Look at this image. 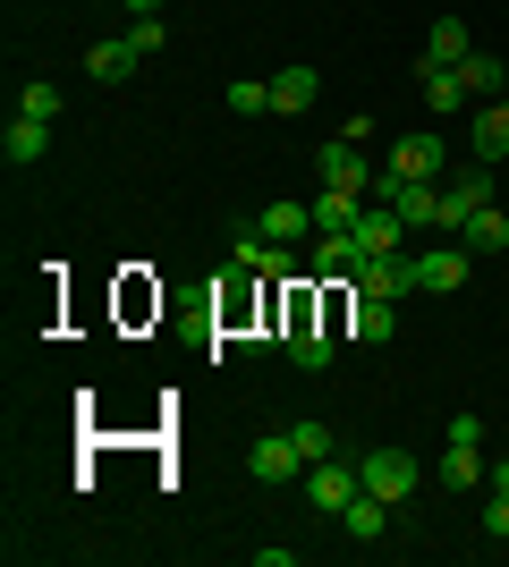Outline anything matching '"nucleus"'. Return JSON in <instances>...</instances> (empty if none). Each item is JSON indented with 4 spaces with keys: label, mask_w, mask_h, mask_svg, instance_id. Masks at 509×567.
I'll list each match as a JSON object with an SVG mask.
<instances>
[{
    "label": "nucleus",
    "mask_w": 509,
    "mask_h": 567,
    "mask_svg": "<svg viewBox=\"0 0 509 567\" xmlns=\"http://www.w3.org/2000/svg\"><path fill=\"white\" fill-rule=\"evenodd\" d=\"M297 432V450H306V466H323V457H339V432L323 424V415H306V424H289Z\"/></svg>",
    "instance_id": "obj_26"
},
{
    "label": "nucleus",
    "mask_w": 509,
    "mask_h": 567,
    "mask_svg": "<svg viewBox=\"0 0 509 567\" xmlns=\"http://www.w3.org/2000/svg\"><path fill=\"white\" fill-rule=\"evenodd\" d=\"M332 322H306V331H289V364L297 373H323V364H332Z\"/></svg>",
    "instance_id": "obj_23"
},
{
    "label": "nucleus",
    "mask_w": 509,
    "mask_h": 567,
    "mask_svg": "<svg viewBox=\"0 0 509 567\" xmlns=\"http://www.w3.org/2000/svg\"><path fill=\"white\" fill-rule=\"evenodd\" d=\"M416 271H425V297H450V288H467L476 255L467 246H416Z\"/></svg>",
    "instance_id": "obj_6"
},
{
    "label": "nucleus",
    "mask_w": 509,
    "mask_h": 567,
    "mask_svg": "<svg viewBox=\"0 0 509 567\" xmlns=\"http://www.w3.org/2000/svg\"><path fill=\"white\" fill-rule=\"evenodd\" d=\"M339 331H348V339H365V348H374V339H390V331H399V297H348Z\"/></svg>",
    "instance_id": "obj_9"
},
{
    "label": "nucleus",
    "mask_w": 509,
    "mask_h": 567,
    "mask_svg": "<svg viewBox=\"0 0 509 567\" xmlns=\"http://www.w3.org/2000/svg\"><path fill=\"white\" fill-rule=\"evenodd\" d=\"M476 204H492V178H485V169H459V178L441 187V229H459Z\"/></svg>",
    "instance_id": "obj_16"
},
{
    "label": "nucleus",
    "mask_w": 509,
    "mask_h": 567,
    "mask_svg": "<svg viewBox=\"0 0 509 567\" xmlns=\"http://www.w3.org/2000/svg\"><path fill=\"white\" fill-rule=\"evenodd\" d=\"M136 69H145V60L128 51V34H120V43H94V51H85V76H102V85H120V76H136Z\"/></svg>",
    "instance_id": "obj_24"
},
{
    "label": "nucleus",
    "mask_w": 509,
    "mask_h": 567,
    "mask_svg": "<svg viewBox=\"0 0 509 567\" xmlns=\"http://www.w3.org/2000/svg\"><path fill=\"white\" fill-rule=\"evenodd\" d=\"M306 499H315L323 517H339V508L357 499V466H339V457H323V466H306Z\"/></svg>",
    "instance_id": "obj_11"
},
{
    "label": "nucleus",
    "mask_w": 509,
    "mask_h": 567,
    "mask_svg": "<svg viewBox=\"0 0 509 567\" xmlns=\"http://www.w3.org/2000/svg\"><path fill=\"white\" fill-rule=\"evenodd\" d=\"M230 111H238V118H264V111H272V85H255V76H238V85H230Z\"/></svg>",
    "instance_id": "obj_28"
},
{
    "label": "nucleus",
    "mask_w": 509,
    "mask_h": 567,
    "mask_svg": "<svg viewBox=\"0 0 509 567\" xmlns=\"http://www.w3.org/2000/svg\"><path fill=\"white\" fill-rule=\"evenodd\" d=\"M467 144H476V162H485V169L509 153V94L476 102V118H467Z\"/></svg>",
    "instance_id": "obj_8"
},
{
    "label": "nucleus",
    "mask_w": 509,
    "mask_h": 567,
    "mask_svg": "<svg viewBox=\"0 0 509 567\" xmlns=\"http://www.w3.org/2000/svg\"><path fill=\"white\" fill-rule=\"evenodd\" d=\"M425 271H416V246L408 255H365L357 262V297H416Z\"/></svg>",
    "instance_id": "obj_3"
},
{
    "label": "nucleus",
    "mask_w": 509,
    "mask_h": 567,
    "mask_svg": "<svg viewBox=\"0 0 509 567\" xmlns=\"http://www.w3.org/2000/svg\"><path fill=\"white\" fill-rule=\"evenodd\" d=\"M374 195H383L408 229H441V187H434V178H390V169H383V178H374Z\"/></svg>",
    "instance_id": "obj_1"
},
{
    "label": "nucleus",
    "mask_w": 509,
    "mask_h": 567,
    "mask_svg": "<svg viewBox=\"0 0 509 567\" xmlns=\"http://www.w3.org/2000/svg\"><path fill=\"white\" fill-rule=\"evenodd\" d=\"M459 246L467 255H509V213L501 204H476V213L459 220Z\"/></svg>",
    "instance_id": "obj_13"
},
{
    "label": "nucleus",
    "mask_w": 509,
    "mask_h": 567,
    "mask_svg": "<svg viewBox=\"0 0 509 567\" xmlns=\"http://www.w3.org/2000/svg\"><path fill=\"white\" fill-rule=\"evenodd\" d=\"M357 220H365V195H348V187L315 195V229H357Z\"/></svg>",
    "instance_id": "obj_25"
},
{
    "label": "nucleus",
    "mask_w": 509,
    "mask_h": 567,
    "mask_svg": "<svg viewBox=\"0 0 509 567\" xmlns=\"http://www.w3.org/2000/svg\"><path fill=\"white\" fill-rule=\"evenodd\" d=\"M357 262H365V246H357V229H315V280H357Z\"/></svg>",
    "instance_id": "obj_7"
},
{
    "label": "nucleus",
    "mask_w": 509,
    "mask_h": 567,
    "mask_svg": "<svg viewBox=\"0 0 509 567\" xmlns=\"http://www.w3.org/2000/svg\"><path fill=\"white\" fill-rule=\"evenodd\" d=\"M0 153H9V169H34V162L51 153V127L18 111V118H9V136H0Z\"/></svg>",
    "instance_id": "obj_17"
},
{
    "label": "nucleus",
    "mask_w": 509,
    "mask_h": 567,
    "mask_svg": "<svg viewBox=\"0 0 509 567\" xmlns=\"http://www.w3.org/2000/svg\"><path fill=\"white\" fill-rule=\"evenodd\" d=\"M255 229H264L272 246H306V237H315V204H264Z\"/></svg>",
    "instance_id": "obj_18"
},
{
    "label": "nucleus",
    "mask_w": 509,
    "mask_h": 567,
    "mask_svg": "<svg viewBox=\"0 0 509 567\" xmlns=\"http://www.w3.org/2000/svg\"><path fill=\"white\" fill-rule=\"evenodd\" d=\"M60 102H69V94H60L51 76H34V85H26V102H18V111H26V118H43V127H51V118H60Z\"/></svg>",
    "instance_id": "obj_27"
},
{
    "label": "nucleus",
    "mask_w": 509,
    "mask_h": 567,
    "mask_svg": "<svg viewBox=\"0 0 509 567\" xmlns=\"http://www.w3.org/2000/svg\"><path fill=\"white\" fill-rule=\"evenodd\" d=\"M459 76H467V94H476V102L509 94V60H492V51H467V60H459Z\"/></svg>",
    "instance_id": "obj_22"
},
{
    "label": "nucleus",
    "mask_w": 509,
    "mask_h": 567,
    "mask_svg": "<svg viewBox=\"0 0 509 567\" xmlns=\"http://www.w3.org/2000/svg\"><path fill=\"white\" fill-rule=\"evenodd\" d=\"M485 534H492V543H509V492H492V508H485Z\"/></svg>",
    "instance_id": "obj_30"
},
{
    "label": "nucleus",
    "mask_w": 509,
    "mask_h": 567,
    "mask_svg": "<svg viewBox=\"0 0 509 567\" xmlns=\"http://www.w3.org/2000/svg\"><path fill=\"white\" fill-rule=\"evenodd\" d=\"M467 51H476V43H467L459 18H434V25H425V69H459Z\"/></svg>",
    "instance_id": "obj_19"
},
{
    "label": "nucleus",
    "mask_w": 509,
    "mask_h": 567,
    "mask_svg": "<svg viewBox=\"0 0 509 567\" xmlns=\"http://www.w3.org/2000/svg\"><path fill=\"white\" fill-rule=\"evenodd\" d=\"M416 85H425V111H441V118L476 111V94H467V76H459V69H416Z\"/></svg>",
    "instance_id": "obj_15"
},
{
    "label": "nucleus",
    "mask_w": 509,
    "mask_h": 567,
    "mask_svg": "<svg viewBox=\"0 0 509 567\" xmlns=\"http://www.w3.org/2000/svg\"><path fill=\"white\" fill-rule=\"evenodd\" d=\"M450 169V144L441 136H399L390 144V178H441Z\"/></svg>",
    "instance_id": "obj_10"
},
{
    "label": "nucleus",
    "mask_w": 509,
    "mask_h": 567,
    "mask_svg": "<svg viewBox=\"0 0 509 567\" xmlns=\"http://www.w3.org/2000/svg\"><path fill=\"white\" fill-rule=\"evenodd\" d=\"M408 220H399V213H390V204H365V220H357V246H365V255H408Z\"/></svg>",
    "instance_id": "obj_12"
},
{
    "label": "nucleus",
    "mask_w": 509,
    "mask_h": 567,
    "mask_svg": "<svg viewBox=\"0 0 509 567\" xmlns=\"http://www.w3.org/2000/svg\"><path fill=\"white\" fill-rule=\"evenodd\" d=\"M357 483H365V492H383L390 508H399V499L425 483V466H416L408 450H365V457H357Z\"/></svg>",
    "instance_id": "obj_2"
},
{
    "label": "nucleus",
    "mask_w": 509,
    "mask_h": 567,
    "mask_svg": "<svg viewBox=\"0 0 509 567\" xmlns=\"http://www.w3.org/2000/svg\"><path fill=\"white\" fill-rule=\"evenodd\" d=\"M315 178H323V187L365 195V187H374V162H365V144H357V136H332V144L315 153Z\"/></svg>",
    "instance_id": "obj_4"
},
{
    "label": "nucleus",
    "mask_w": 509,
    "mask_h": 567,
    "mask_svg": "<svg viewBox=\"0 0 509 567\" xmlns=\"http://www.w3.org/2000/svg\"><path fill=\"white\" fill-rule=\"evenodd\" d=\"M434 474H441V483H450V492H476V483H485L492 466H485V450H476V441H450Z\"/></svg>",
    "instance_id": "obj_21"
},
{
    "label": "nucleus",
    "mask_w": 509,
    "mask_h": 567,
    "mask_svg": "<svg viewBox=\"0 0 509 567\" xmlns=\"http://www.w3.org/2000/svg\"><path fill=\"white\" fill-rule=\"evenodd\" d=\"M120 9H136V18H153V0H120Z\"/></svg>",
    "instance_id": "obj_32"
},
{
    "label": "nucleus",
    "mask_w": 509,
    "mask_h": 567,
    "mask_svg": "<svg viewBox=\"0 0 509 567\" xmlns=\"http://www.w3.org/2000/svg\"><path fill=\"white\" fill-rule=\"evenodd\" d=\"M339 525H348V543H383V534H390V499L357 483V499L339 508Z\"/></svg>",
    "instance_id": "obj_14"
},
{
    "label": "nucleus",
    "mask_w": 509,
    "mask_h": 567,
    "mask_svg": "<svg viewBox=\"0 0 509 567\" xmlns=\"http://www.w3.org/2000/svg\"><path fill=\"white\" fill-rule=\"evenodd\" d=\"M246 474H255V483H289V474H306V450H297V432H264V441L246 450Z\"/></svg>",
    "instance_id": "obj_5"
},
{
    "label": "nucleus",
    "mask_w": 509,
    "mask_h": 567,
    "mask_svg": "<svg viewBox=\"0 0 509 567\" xmlns=\"http://www.w3.org/2000/svg\"><path fill=\"white\" fill-rule=\"evenodd\" d=\"M492 492H509V457H501V466H492Z\"/></svg>",
    "instance_id": "obj_31"
},
{
    "label": "nucleus",
    "mask_w": 509,
    "mask_h": 567,
    "mask_svg": "<svg viewBox=\"0 0 509 567\" xmlns=\"http://www.w3.org/2000/svg\"><path fill=\"white\" fill-rule=\"evenodd\" d=\"M315 94H323V76H315V69H281V76H272V111H281V118L315 111Z\"/></svg>",
    "instance_id": "obj_20"
},
{
    "label": "nucleus",
    "mask_w": 509,
    "mask_h": 567,
    "mask_svg": "<svg viewBox=\"0 0 509 567\" xmlns=\"http://www.w3.org/2000/svg\"><path fill=\"white\" fill-rule=\"evenodd\" d=\"M162 43H170L162 18H136V25H128V51H136V60H162Z\"/></svg>",
    "instance_id": "obj_29"
}]
</instances>
